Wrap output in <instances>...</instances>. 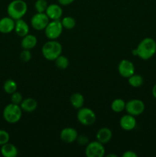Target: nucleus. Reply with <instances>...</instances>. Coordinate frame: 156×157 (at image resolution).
I'll return each instance as SVG.
<instances>
[{
	"label": "nucleus",
	"instance_id": "obj_24",
	"mask_svg": "<svg viewBox=\"0 0 156 157\" xmlns=\"http://www.w3.org/2000/svg\"><path fill=\"white\" fill-rule=\"evenodd\" d=\"M54 61L56 67L58 68L61 69V70H64V69L67 68L69 66V64H70L68 58L62 55L58 56Z\"/></svg>",
	"mask_w": 156,
	"mask_h": 157
},
{
	"label": "nucleus",
	"instance_id": "obj_13",
	"mask_svg": "<svg viewBox=\"0 0 156 157\" xmlns=\"http://www.w3.org/2000/svg\"><path fill=\"white\" fill-rule=\"evenodd\" d=\"M45 13L50 20H60L62 18L63 10L60 5L50 4L47 6Z\"/></svg>",
	"mask_w": 156,
	"mask_h": 157
},
{
	"label": "nucleus",
	"instance_id": "obj_9",
	"mask_svg": "<svg viewBox=\"0 0 156 157\" xmlns=\"http://www.w3.org/2000/svg\"><path fill=\"white\" fill-rule=\"evenodd\" d=\"M50 21L45 12H37L31 18V25L37 31L44 30Z\"/></svg>",
	"mask_w": 156,
	"mask_h": 157
},
{
	"label": "nucleus",
	"instance_id": "obj_12",
	"mask_svg": "<svg viewBox=\"0 0 156 157\" xmlns=\"http://www.w3.org/2000/svg\"><path fill=\"white\" fill-rule=\"evenodd\" d=\"M119 125L121 128L126 131H130L136 128V117L131 114L123 115L119 120Z\"/></svg>",
	"mask_w": 156,
	"mask_h": 157
},
{
	"label": "nucleus",
	"instance_id": "obj_25",
	"mask_svg": "<svg viewBox=\"0 0 156 157\" xmlns=\"http://www.w3.org/2000/svg\"><path fill=\"white\" fill-rule=\"evenodd\" d=\"M64 29L70 30L76 26V20L71 16H65L61 20Z\"/></svg>",
	"mask_w": 156,
	"mask_h": 157
},
{
	"label": "nucleus",
	"instance_id": "obj_2",
	"mask_svg": "<svg viewBox=\"0 0 156 157\" xmlns=\"http://www.w3.org/2000/svg\"><path fill=\"white\" fill-rule=\"evenodd\" d=\"M63 51L62 45L56 40H50L44 44L41 48V53L46 60L54 61L61 55Z\"/></svg>",
	"mask_w": 156,
	"mask_h": 157
},
{
	"label": "nucleus",
	"instance_id": "obj_21",
	"mask_svg": "<svg viewBox=\"0 0 156 157\" xmlns=\"http://www.w3.org/2000/svg\"><path fill=\"white\" fill-rule=\"evenodd\" d=\"M125 102L124 100L121 98H116L113 100L111 104V109L115 113H121L123 111L125 108Z\"/></svg>",
	"mask_w": 156,
	"mask_h": 157
},
{
	"label": "nucleus",
	"instance_id": "obj_20",
	"mask_svg": "<svg viewBox=\"0 0 156 157\" xmlns=\"http://www.w3.org/2000/svg\"><path fill=\"white\" fill-rule=\"evenodd\" d=\"M84 97L80 93H74L70 96V104L74 107L75 109H80L84 107Z\"/></svg>",
	"mask_w": 156,
	"mask_h": 157
},
{
	"label": "nucleus",
	"instance_id": "obj_28",
	"mask_svg": "<svg viewBox=\"0 0 156 157\" xmlns=\"http://www.w3.org/2000/svg\"><path fill=\"white\" fill-rule=\"evenodd\" d=\"M31 50H27V49H23L20 53V59L23 62H28L31 61L32 58V53L30 52Z\"/></svg>",
	"mask_w": 156,
	"mask_h": 157
},
{
	"label": "nucleus",
	"instance_id": "obj_8",
	"mask_svg": "<svg viewBox=\"0 0 156 157\" xmlns=\"http://www.w3.org/2000/svg\"><path fill=\"white\" fill-rule=\"evenodd\" d=\"M145 106L142 101L139 99H132L125 104V110L127 113L132 116H139L145 111Z\"/></svg>",
	"mask_w": 156,
	"mask_h": 157
},
{
	"label": "nucleus",
	"instance_id": "obj_6",
	"mask_svg": "<svg viewBox=\"0 0 156 157\" xmlns=\"http://www.w3.org/2000/svg\"><path fill=\"white\" fill-rule=\"evenodd\" d=\"M62 24L61 19L60 20H51L49 21L48 25L44 29L45 36L50 40H56L61 35L63 32Z\"/></svg>",
	"mask_w": 156,
	"mask_h": 157
},
{
	"label": "nucleus",
	"instance_id": "obj_23",
	"mask_svg": "<svg viewBox=\"0 0 156 157\" xmlns=\"http://www.w3.org/2000/svg\"><path fill=\"white\" fill-rule=\"evenodd\" d=\"M128 82L132 87H139L143 84L144 79L142 75L134 74L128 78Z\"/></svg>",
	"mask_w": 156,
	"mask_h": 157
},
{
	"label": "nucleus",
	"instance_id": "obj_22",
	"mask_svg": "<svg viewBox=\"0 0 156 157\" xmlns=\"http://www.w3.org/2000/svg\"><path fill=\"white\" fill-rule=\"evenodd\" d=\"M18 88L17 83L12 79L6 80L3 84V90L8 94H12L14 92H15Z\"/></svg>",
	"mask_w": 156,
	"mask_h": 157
},
{
	"label": "nucleus",
	"instance_id": "obj_32",
	"mask_svg": "<svg viewBox=\"0 0 156 157\" xmlns=\"http://www.w3.org/2000/svg\"><path fill=\"white\" fill-rule=\"evenodd\" d=\"M58 3L61 6H69L74 2V0H58Z\"/></svg>",
	"mask_w": 156,
	"mask_h": 157
},
{
	"label": "nucleus",
	"instance_id": "obj_1",
	"mask_svg": "<svg viewBox=\"0 0 156 157\" xmlns=\"http://www.w3.org/2000/svg\"><path fill=\"white\" fill-rule=\"evenodd\" d=\"M133 55L142 60H148L156 53V41L151 38H145L139 43L136 48L132 52Z\"/></svg>",
	"mask_w": 156,
	"mask_h": 157
},
{
	"label": "nucleus",
	"instance_id": "obj_27",
	"mask_svg": "<svg viewBox=\"0 0 156 157\" xmlns=\"http://www.w3.org/2000/svg\"><path fill=\"white\" fill-rule=\"evenodd\" d=\"M23 101V96L20 92L15 91L13 94H11V103H13V104H18L20 105V104L21 103V101Z\"/></svg>",
	"mask_w": 156,
	"mask_h": 157
},
{
	"label": "nucleus",
	"instance_id": "obj_29",
	"mask_svg": "<svg viewBox=\"0 0 156 157\" xmlns=\"http://www.w3.org/2000/svg\"><path fill=\"white\" fill-rule=\"evenodd\" d=\"M9 139H10L9 133L6 130H0V146H2L9 143Z\"/></svg>",
	"mask_w": 156,
	"mask_h": 157
},
{
	"label": "nucleus",
	"instance_id": "obj_31",
	"mask_svg": "<svg viewBox=\"0 0 156 157\" xmlns=\"http://www.w3.org/2000/svg\"><path fill=\"white\" fill-rule=\"evenodd\" d=\"M137 153H135L132 150H127L125 151L122 154V157H137Z\"/></svg>",
	"mask_w": 156,
	"mask_h": 157
},
{
	"label": "nucleus",
	"instance_id": "obj_30",
	"mask_svg": "<svg viewBox=\"0 0 156 157\" xmlns=\"http://www.w3.org/2000/svg\"><path fill=\"white\" fill-rule=\"evenodd\" d=\"M76 141H77L78 144H80V145H82V146L87 145L89 143L87 136H84V135H81V136H79V135H78V137H77V139H76Z\"/></svg>",
	"mask_w": 156,
	"mask_h": 157
},
{
	"label": "nucleus",
	"instance_id": "obj_34",
	"mask_svg": "<svg viewBox=\"0 0 156 157\" xmlns=\"http://www.w3.org/2000/svg\"><path fill=\"white\" fill-rule=\"evenodd\" d=\"M106 156L107 157H117V155L114 154V153H111V154H108Z\"/></svg>",
	"mask_w": 156,
	"mask_h": 157
},
{
	"label": "nucleus",
	"instance_id": "obj_18",
	"mask_svg": "<svg viewBox=\"0 0 156 157\" xmlns=\"http://www.w3.org/2000/svg\"><path fill=\"white\" fill-rule=\"evenodd\" d=\"M20 107H21L22 111L32 113V112L35 111L38 107V102L34 98H28L23 99V101L20 104Z\"/></svg>",
	"mask_w": 156,
	"mask_h": 157
},
{
	"label": "nucleus",
	"instance_id": "obj_33",
	"mask_svg": "<svg viewBox=\"0 0 156 157\" xmlns=\"http://www.w3.org/2000/svg\"><path fill=\"white\" fill-rule=\"evenodd\" d=\"M151 93H152L153 97L156 99V84L153 86L152 87V90H151Z\"/></svg>",
	"mask_w": 156,
	"mask_h": 157
},
{
	"label": "nucleus",
	"instance_id": "obj_14",
	"mask_svg": "<svg viewBox=\"0 0 156 157\" xmlns=\"http://www.w3.org/2000/svg\"><path fill=\"white\" fill-rule=\"evenodd\" d=\"M15 20L9 16L3 17L0 19V32L2 34H9L15 29Z\"/></svg>",
	"mask_w": 156,
	"mask_h": 157
},
{
	"label": "nucleus",
	"instance_id": "obj_3",
	"mask_svg": "<svg viewBox=\"0 0 156 157\" xmlns=\"http://www.w3.org/2000/svg\"><path fill=\"white\" fill-rule=\"evenodd\" d=\"M28 10V6L24 0H13L7 7L8 15L14 20L22 18Z\"/></svg>",
	"mask_w": 156,
	"mask_h": 157
},
{
	"label": "nucleus",
	"instance_id": "obj_11",
	"mask_svg": "<svg viewBox=\"0 0 156 157\" xmlns=\"http://www.w3.org/2000/svg\"><path fill=\"white\" fill-rule=\"evenodd\" d=\"M78 137V133L74 128L66 127L60 133V139L66 144H71L75 142Z\"/></svg>",
	"mask_w": 156,
	"mask_h": 157
},
{
	"label": "nucleus",
	"instance_id": "obj_5",
	"mask_svg": "<svg viewBox=\"0 0 156 157\" xmlns=\"http://www.w3.org/2000/svg\"><path fill=\"white\" fill-rule=\"evenodd\" d=\"M76 118L82 125L91 126L96 122V115L95 112L90 108L83 107L78 109Z\"/></svg>",
	"mask_w": 156,
	"mask_h": 157
},
{
	"label": "nucleus",
	"instance_id": "obj_10",
	"mask_svg": "<svg viewBox=\"0 0 156 157\" xmlns=\"http://www.w3.org/2000/svg\"><path fill=\"white\" fill-rule=\"evenodd\" d=\"M118 71L122 78L128 79L135 74L134 64L129 60H122L118 65Z\"/></svg>",
	"mask_w": 156,
	"mask_h": 157
},
{
	"label": "nucleus",
	"instance_id": "obj_26",
	"mask_svg": "<svg viewBox=\"0 0 156 157\" xmlns=\"http://www.w3.org/2000/svg\"><path fill=\"white\" fill-rule=\"evenodd\" d=\"M48 6L47 0H36L35 2V8L37 12H45Z\"/></svg>",
	"mask_w": 156,
	"mask_h": 157
},
{
	"label": "nucleus",
	"instance_id": "obj_7",
	"mask_svg": "<svg viewBox=\"0 0 156 157\" xmlns=\"http://www.w3.org/2000/svg\"><path fill=\"white\" fill-rule=\"evenodd\" d=\"M105 153L103 144L97 140L88 143L86 147L85 154L87 157H103Z\"/></svg>",
	"mask_w": 156,
	"mask_h": 157
},
{
	"label": "nucleus",
	"instance_id": "obj_4",
	"mask_svg": "<svg viewBox=\"0 0 156 157\" xmlns=\"http://www.w3.org/2000/svg\"><path fill=\"white\" fill-rule=\"evenodd\" d=\"M2 116L5 121L9 124H16L21 120L22 116V110L20 105L11 103L5 107Z\"/></svg>",
	"mask_w": 156,
	"mask_h": 157
},
{
	"label": "nucleus",
	"instance_id": "obj_16",
	"mask_svg": "<svg viewBox=\"0 0 156 157\" xmlns=\"http://www.w3.org/2000/svg\"><path fill=\"white\" fill-rule=\"evenodd\" d=\"M14 31L19 37H24L29 33V25L22 18L15 20V29Z\"/></svg>",
	"mask_w": 156,
	"mask_h": 157
},
{
	"label": "nucleus",
	"instance_id": "obj_15",
	"mask_svg": "<svg viewBox=\"0 0 156 157\" xmlns=\"http://www.w3.org/2000/svg\"><path fill=\"white\" fill-rule=\"evenodd\" d=\"M96 140L102 144H106L111 140L113 137V132L108 127H102L97 131L96 135Z\"/></svg>",
	"mask_w": 156,
	"mask_h": 157
},
{
	"label": "nucleus",
	"instance_id": "obj_17",
	"mask_svg": "<svg viewBox=\"0 0 156 157\" xmlns=\"http://www.w3.org/2000/svg\"><path fill=\"white\" fill-rule=\"evenodd\" d=\"M38 39L36 36L31 34H28L25 36L22 37L21 41V46L22 49H27V50H32V48L37 45Z\"/></svg>",
	"mask_w": 156,
	"mask_h": 157
},
{
	"label": "nucleus",
	"instance_id": "obj_19",
	"mask_svg": "<svg viewBox=\"0 0 156 157\" xmlns=\"http://www.w3.org/2000/svg\"><path fill=\"white\" fill-rule=\"evenodd\" d=\"M0 151H1L2 156L4 157H15L18 153L17 147L10 143H7L1 146Z\"/></svg>",
	"mask_w": 156,
	"mask_h": 157
}]
</instances>
